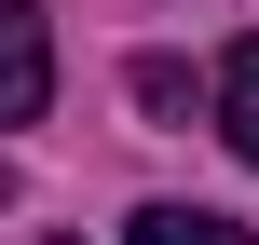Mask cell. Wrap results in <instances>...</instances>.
Segmentation results:
<instances>
[{
  "label": "cell",
  "mask_w": 259,
  "mask_h": 245,
  "mask_svg": "<svg viewBox=\"0 0 259 245\" xmlns=\"http://www.w3.org/2000/svg\"><path fill=\"white\" fill-rule=\"evenodd\" d=\"M55 245H68V232H55Z\"/></svg>",
  "instance_id": "277c9868"
},
{
  "label": "cell",
  "mask_w": 259,
  "mask_h": 245,
  "mask_svg": "<svg viewBox=\"0 0 259 245\" xmlns=\"http://www.w3.org/2000/svg\"><path fill=\"white\" fill-rule=\"evenodd\" d=\"M219 136L259 164V41H232V55H219Z\"/></svg>",
  "instance_id": "3957f363"
},
{
  "label": "cell",
  "mask_w": 259,
  "mask_h": 245,
  "mask_svg": "<svg viewBox=\"0 0 259 245\" xmlns=\"http://www.w3.org/2000/svg\"><path fill=\"white\" fill-rule=\"evenodd\" d=\"M123 245H259L246 218H219V205H137V232Z\"/></svg>",
  "instance_id": "7a4b0ae2"
},
{
  "label": "cell",
  "mask_w": 259,
  "mask_h": 245,
  "mask_svg": "<svg viewBox=\"0 0 259 245\" xmlns=\"http://www.w3.org/2000/svg\"><path fill=\"white\" fill-rule=\"evenodd\" d=\"M41 95H55V27L41 0H0V123H41Z\"/></svg>",
  "instance_id": "6da1fadb"
}]
</instances>
